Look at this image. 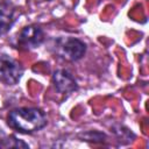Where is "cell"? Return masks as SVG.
Here are the masks:
<instances>
[{
  "label": "cell",
  "mask_w": 149,
  "mask_h": 149,
  "mask_svg": "<svg viewBox=\"0 0 149 149\" xmlns=\"http://www.w3.org/2000/svg\"><path fill=\"white\" fill-rule=\"evenodd\" d=\"M52 84L57 92L69 94L78 90V83L74 77L66 70H56L52 74Z\"/></svg>",
  "instance_id": "5"
},
{
  "label": "cell",
  "mask_w": 149,
  "mask_h": 149,
  "mask_svg": "<svg viewBox=\"0 0 149 149\" xmlns=\"http://www.w3.org/2000/svg\"><path fill=\"white\" fill-rule=\"evenodd\" d=\"M0 148H29V144L13 134H6L0 129Z\"/></svg>",
  "instance_id": "7"
},
{
  "label": "cell",
  "mask_w": 149,
  "mask_h": 149,
  "mask_svg": "<svg viewBox=\"0 0 149 149\" xmlns=\"http://www.w3.org/2000/svg\"><path fill=\"white\" fill-rule=\"evenodd\" d=\"M48 1H49V0H48Z\"/></svg>",
  "instance_id": "10"
},
{
  "label": "cell",
  "mask_w": 149,
  "mask_h": 149,
  "mask_svg": "<svg viewBox=\"0 0 149 149\" xmlns=\"http://www.w3.org/2000/svg\"><path fill=\"white\" fill-rule=\"evenodd\" d=\"M45 40V34L40 26L29 24L23 27L16 35L15 47L22 50H33L38 48Z\"/></svg>",
  "instance_id": "3"
},
{
  "label": "cell",
  "mask_w": 149,
  "mask_h": 149,
  "mask_svg": "<svg viewBox=\"0 0 149 149\" xmlns=\"http://www.w3.org/2000/svg\"><path fill=\"white\" fill-rule=\"evenodd\" d=\"M113 133L121 140H127V142L133 141V139H135V135L133 134L132 130H129L127 127L122 126V125H116L113 127Z\"/></svg>",
  "instance_id": "9"
},
{
  "label": "cell",
  "mask_w": 149,
  "mask_h": 149,
  "mask_svg": "<svg viewBox=\"0 0 149 149\" xmlns=\"http://www.w3.org/2000/svg\"><path fill=\"white\" fill-rule=\"evenodd\" d=\"M86 49V43L76 37H66L64 40H61L57 44L58 55L70 62H76L83 58Z\"/></svg>",
  "instance_id": "4"
},
{
  "label": "cell",
  "mask_w": 149,
  "mask_h": 149,
  "mask_svg": "<svg viewBox=\"0 0 149 149\" xmlns=\"http://www.w3.org/2000/svg\"><path fill=\"white\" fill-rule=\"evenodd\" d=\"M81 141H90V142H104L106 140V135L98 130H88L85 133L78 134Z\"/></svg>",
  "instance_id": "8"
},
{
  "label": "cell",
  "mask_w": 149,
  "mask_h": 149,
  "mask_svg": "<svg viewBox=\"0 0 149 149\" xmlns=\"http://www.w3.org/2000/svg\"><path fill=\"white\" fill-rule=\"evenodd\" d=\"M15 16H14V12L8 7H0V36L7 34L10 28L13 27L14 22H15Z\"/></svg>",
  "instance_id": "6"
},
{
  "label": "cell",
  "mask_w": 149,
  "mask_h": 149,
  "mask_svg": "<svg viewBox=\"0 0 149 149\" xmlns=\"http://www.w3.org/2000/svg\"><path fill=\"white\" fill-rule=\"evenodd\" d=\"M48 123L44 112L37 107H20L7 115V125L22 134H33L43 129Z\"/></svg>",
  "instance_id": "1"
},
{
  "label": "cell",
  "mask_w": 149,
  "mask_h": 149,
  "mask_svg": "<svg viewBox=\"0 0 149 149\" xmlns=\"http://www.w3.org/2000/svg\"><path fill=\"white\" fill-rule=\"evenodd\" d=\"M23 76V68L19 61L0 52V81L5 85H16Z\"/></svg>",
  "instance_id": "2"
}]
</instances>
